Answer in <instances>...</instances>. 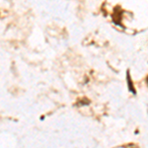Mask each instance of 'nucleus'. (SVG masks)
<instances>
[{
    "mask_svg": "<svg viewBox=\"0 0 148 148\" xmlns=\"http://www.w3.org/2000/svg\"><path fill=\"white\" fill-rule=\"evenodd\" d=\"M147 83H148V78H147Z\"/></svg>",
    "mask_w": 148,
    "mask_h": 148,
    "instance_id": "f03ea898",
    "label": "nucleus"
},
{
    "mask_svg": "<svg viewBox=\"0 0 148 148\" xmlns=\"http://www.w3.org/2000/svg\"><path fill=\"white\" fill-rule=\"evenodd\" d=\"M126 77H127V82H128V87H129V91H131L133 94H135V90L133 89V86H132V83L130 81V79H129V73L127 72V74H126Z\"/></svg>",
    "mask_w": 148,
    "mask_h": 148,
    "instance_id": "f257e3e1",
    "label": "nucleus"
}]
</instances>
